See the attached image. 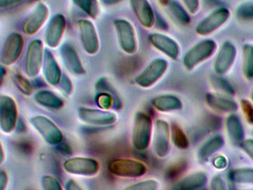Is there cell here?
Here are the masks:
<instances>
[{
  "instance_id": "cell-41",
  "label": "cell",
  "mask_w": 253,
  "mask_h": 190,
  "mask_svg": "<svg viewBox=\"0 0 253 190\" xmlns=\"http://www.w3.org/2000/svg\"><path fill=\"white\" fill-rule=\"evenodd\" d=\"M210 190H227L226 183L220 175L213 177L210 183Z\"/></svg>"
},
{
  "instance_id": "cell-47",
  "label": "cell",
  "mask_w": 253,
  "mask_h": 190,
  "mask_svg": "<svg viewBox=\"0 0 253 190\" xmlns=\"http://www.w3.org/2000/svg\"><path fill=\"white\" fill-rule=\"evenodd\" d=\"M214 165L217 169H223V168L226 167V165H227V161H226L224 157L220 156V157H217V158L214 160Z\"/></svg>"
},
{
  "instance_id": "cell-13",
  "label": "cell",
  "mask_w": 253,
  "mask_h": 190,
  "mask_svg": "<svg viewBox=\"0 0 253 190\" xmlns=\"http://www.w3.org/2000/svg\"><path fill=\"white\" fill-rule=\"evenodd\" d=\"M23 45L24 40L21 34L17 32L10 34L5 40L1 51V64L5 66H10L15 63L23 51Z\"/></svg>"
},
{
  "instance_id": "cell-6",
  "label": "cell",
  "mask_w": 253,
  "mask_h": 190,
  "mask_svg": "<svg viewBox=\"0 0 253 190\" xmlns=\"http://www.w3.org/2000/svg\"><path fill=\"white\" fill-rule=\"evenodd\" d=\"M168 62L162 58L153 59L134 79L136 85L149 89L156 84L167 72Z\"/></svg>"
},
{
  "instance_id": "cell-30",
  "label": "cell",
  "mask_w": 253,
  "mask_h": 190,
  "mask_svg": "<svg viewBox=\"0 0 253 190\" xmlns=\"http://www.w3.org/2000/svg\"><path fill=\"white\" fill-rule=\"evenodd\" d=\"M72 1L92 19H95L98 16L100 7L97 0H72Z\"/></svg>"
},
{
  "instance_id": "cell-42",
  "label": "cell",
  "mask_w": 253,
  "mask_h": 190,
  "mask_svg": "<svg viewBox=\"0 0 253 190\" xmlns=\"http://www.w3.org/2000/svg\"><path fill=\"white\" fill-rule=\"evenodd\" d=\"M240 147L253 161V139L250 138V139L244 140L240 143Z\"/></svg>"
},
{
  "instance_id": "cell-15",
  "label": "cell",
  "mask_w": 253,
  "mask_h": 190,
  "mask_svg": "<svg viewBox=\"0 0 253 190\" xmlns=\"http://www.w3.org/2000/svg\"><path fill=\"white\" fill-rule=\"evenodd\" d=\"M49 15V9L43 2H39L23 22V31L26 35L33 36L41 29Z\"/></svg>"
},
{
  "instance_id": "cell-28",
  "label": "cell",
  "mask_w": 253,
  "mask_h": 190,
  "mask_svg": "<svg viewBox=\"0 0 253 190\" xmlns=\"http://www.w3.org/2000/svg\"><path fill=\"white\" fill-rule=\"evenodd\" d=\"M229 180L240 185H253V168L242 167L232 169L228 173Z\"/></svg>"
},
{
  "instance_id": "cell-22",
  "label": "cell",
  "mask_w": 253,
  "mask_h": 190,
  "mask_svg": "<svg viewBox=\"0 0 253 190\" xmlns=\"http://www.w3.org/2000/svg\"><path fill=\"white\" fill-rule=\"evenodd\" d=\"M205 99L207 105L217 112L233 114L238 108L236 102L220 94H207Z\"/></svg>"
},
{
  "instance_id": "cell-34",
  "label": "cell",
  "mask_w": 253,
  "mask_h": 190,
  "mask_svg": "<svg viewBox=\"0 0 253 190\" xmlns=\"http://www.w3.org/2000/svg\"><path fill=\"white\" fill-rule=\"evenodd\" d=\"M41 187L43 190H66L56 177L50 175H43L41 178Z\"/></svg>"
},
{
  "instance_id": "cell-31",
  "label": "cell",
  "mask_w": 253,
  "mask_h": 190,
  "mask_svg": "<svg viewBox=\"0 0 253 190\" xmlns=\"http://www.w3.org/2000/svg\"><path fill=\"white\" fill-rule=\"evenodd\" d=\"M171 138L174 145L180 149H186L189 147L187 136L178 125L174 124L171 126Z\"/></svg>"
},
{
  "instance_id": "cell-45",
  "label": "cell",
  "mask_w": 253,
  "mask_h": 190,
  "mask_svg": "<svg viewBox=\"0 0 253 190\" xmlns=\"http://www.w3.org/2000/svg\"><path fill=\"white\" fill-rule=\"evenodd\" d=\"M23 1V0H0V7L7 8V7H14Z\"/></svg>"
},
{
  "instance_id": "cell-12",
  "label": "cell",
  "mask_w": 253,
  "mask_h": 190,
  "mask_svg": "<svg viewBox=\"0 0 253 190\" xmlns=\"http://www.w3.org/2000/svg\"><path fill=\"white\" fill-rule=\"evenodd\" d=\"M229 16L230 11L229 9L225 7H218L198 22L195 31L197 34L203 37L210 35L223 26L229 19Z\"/></svg>"
},
{
  "instance_id": "cell-48",
  "label": "cell",
  "mask_w": 253,
  "mask_h": 190,
  "mask_svg": "<svg viewBox=\"0 0 253 190\" xmlns=\"http://www.w3.org/2000/svg\"><path fill=\"white\" fill-rule=\"evenodd\" d=\"M103 2L106 4H113L115 3L119 2V1H122V0H102Z\"/></svg>"
},
{
  "instance_id": "cell-44",
  "label": "cell",
  "mask_w": 253,
  "mask_h": 190,
  "mask_svg": "<svg viewBox=\"0 0 253 190\" xmlns=\"http://www.w3.org/2000/svg\"><path fill=\"white\" fill-rule=\"evenodd\" d=\"M8 184V174L5 171L2 170L0 173V190H6Z\"/></svg>"
},
{
  "instance_id": "cell-38",
  "label": "cell",
  "mask_w": 253,
  "mask_h": 190,
  "mask_svg": "<svg viewBox=\"0 0 253 190\" xmlns=\"http://www.w3.org/2000/svg\"><path fill=\"white\" fill-rule=\"evenodd\" d=\"M241 108L244 116L249 123L253 124V105L250 101L247 99L241 100Z\"/></svg>"
},
{
  "instance_id": "cell-40",
  "label": "cell",
  "mask_w": 253,
  "mask_h": 190,
  "mask_svg": "<svg viewBox=\"0 0 253 190\" xmlns=\"http://www.w3.org/2000/svg\"><path fill=\"white\" fill-rule=\"evenodd\" d=\"M59 86H60V89H61L63 94L67 95V96H69L72 93L73 86H72V81H71L70 79L69 78L68 76L63 75Z\"/></svg>"
},
{
  "instance_id": "cell-35",
  "label": "cell",
  "mask_w": 253,
  "mask_h": 190,
  "mask_svg": "<svg viewBox=\"0 0 253 190\" xmlns=\"http://www.w3.org/2000/svg\"><path fill=\"white\" fill-rule=\"evenodd\" d=\"M212 85L220 92V95H223V93L232 96L235 93L232 86L229 84L227 81H226L224 79H222L221 77H214L212 80Z\"/></svg>"
},
{
  "instance_id": "cell-3",
  "label": "cell",
  "mask_w": 253,
  "mask_h": 190,
  "mask_svg": "<svg viewBox=\"0 0 253 190\" xmlns=\"http://www.w3.org/2000/svg\"><path fill=\"white\" fill-rule=\"evenodd\" d=\"M29 123L49 145H58L63 141V134L61 129L49 117L38 114L31 117Z\"/></svg>"
},
{
  "instance_id": "cell-37",
  "label": "cell",
  "mask_w": 253,
  "mask_h": 190,
  "mask_svg": "<svg viewBox=\"0 0 253 190\" xmlns=\"http://www.w3.org/2000/svg\"><path fill=\"white\" fill-rule=\"evenodd\" d=\"M97 105L102 109L109 110V108L113 105L114 99L108 94H100L97 97Z\"/></svg>"
},
{
  "instance_id": "cell-14",
  "label": "cell",
  "mask_w": 253,
  "mask_h": 190,
  "mask_svg": "<svg viewBox=\"0 0 253 190\" xmlns=\"http://www.w3.org/2000/svg\"><path fill=\"white\" fill-rule=\"evenodd\" d=\"M78 28L83 48L88 54H96L100 49V39L94 24L88 19H80Z\"/></svg>"
},
{
  "instance_id": "cell-1",
  "label": "cell",
  "mask_w": 253,
  "mask_h": 190,
  "mask_svg": "<svg viewBox=\"0 0 253 190\" xmlns=\"http://www.w3.org/2000/svg\"><path fill=\"white\" fill-rule=\"evenodd\" d=\"M154 125L149 114L138 111L134 116L131 132V143L137 151L147 149L152 141Z\"/></svg>"
},
{
  "instance_id": "cell-11",
  "label": "cell",
  "mask_w": 253,
  "mask_h": 190,
  "mask_svg": "<svg viewBox=\"0 0 253 190\" xmlns=\"http://www.w3.org/2000/svg\"><path fill=\"white\" fill-rule=\"evenodd\" d=\"M44 52L41 40L36 39L29 43L25 58V72L30 78L37 77L42 69Z\"/></svg>"
},
{
  "instance_id": "cell-19",
  "label": "cell",
  "mask_w": 253,
  "mask_h": 190,
  "mask_svg": "<svg viewBox=\"0 0 253 190\" xmlns=\"http://www.w3.org/2000/svg\"><path fill=\"white\" fill-rule=\"evenodd\" d=\"M42 71L44 78L48 84L52 86L60 84V80L63 77L61 69L54 55L48 49H45L44 52Z\"/></svg>"
},
{
  "instance_id": "cell-51",
  "label": "cell",
  "mask_w": 253,
  "mask_h": 190,
  "mask_svg": "<svg viewBox=\"0 0 253 190\" xmlns=\"http://www.w3.org/2000/svg\"><path fill=\"white\" fill-rule=\"evenodd\" d=\"M251 99H252V101H253V92H252Z\"/></svg>"
},
{
  "instance_id": "cell-4",
  "label": "cell",
  "mask_w": 253,
  "mask_h": 190,
  "mask_svg": "<svg viewBox=\"0 0 253 190\" xmlns=\"http://www.w3.org/2000/svg\"><path fill=\"white\" fill-rule=\"evenodd\" d=\"M216 48L217 44L214 40L207 39L199 42L191 48L183 56V66L188 71H192L211 56Z\"/></svg>"
},
{
  "instance_id": "cell-33",
  "label": "cell",
  "mask_w": 253,
  "mask_h": 190,
  "mask_svg": "<svg viewBox=\"0 0 253 190\" xmlns=\"http://www.w3.org/2000/svg\"><path fill=\"white\" fill-rule=\"evenodd\" d=\"M159 181L156 179H146L138 181L126 187L124 190H158L160 188Z\"/></svg>"
},
{
  "instance_id": "cell-8",
  "label": "cell",
  "mask_w": 253,
  "mask_h": 190,
  "mask_svg": "<svg viewBox=\"0 0 253 190\" xmlns=\"http://www.w3.org/2000/svg\"><path fill=\"white\" fill-rule=\"evenodd\" d=\"M114 27L123 51L127 54H134L137 50V44L135 29L132 24L126 19H117L114 21Z\"/></svg>"
},
{
  "instance_id": "cell-7",
  "label": "cell",
  "mask_w": 253,
  "mask_h": 190,
  "mask_svg": "<svg viewBox=\"0 0 253 190\" xmlns=\"http://www.w3.org/2000/svg\"><path fill=\"white\" fill-rule=\"evenodd\" d=\"M18 121V108L14 98L6 95L0 96V129L2 133H12Z\"/></svg>"
},
{
  "instance_id": "cell-5",
  "label": "cell",
  "mask_w": 253,
  "mask_h": 190,
  "mask_svg": "<svg viewBox=\"0 0 253 190\" xmlns=\"http://www.w3.org/2000/svg\"><path fill=\"white\" fill-rule=\"evenodd\" d=\"M65 172L75 176L91 178L100 171V163L95 159L86 157H72L63 163Z\"/></svg>"
},
{
  "instance_id": "cell-24",
  "label": "cell",
  "mask_w": 253,
  "mask_h": 190,
  "mask_svg": "<svg viewBox=\"0 0 253 190\" xmlns=\"http://www.w3.org/2000/svg\"><path fill=\"white\" fill-rule=\"evenodd\" d=\"M152 105L157 111L161 112H169L182 108L180 99L172 95H161L155 96L152 100Z\"/></svg>"
},
{
  "instance_id": "cell-32",
  "label": "cell",
  "mask_w": 253,
  "mask_h": 190,
  "mask_svg": "<svg viewBox=\"0 0 253 190\" xmlns=\"http://www.w3.org/2000/svg\"><path fill=\"white\" fill-rule=\"evenodd\" d=\"M169 9L174 19L183 25H188L190 22L189 13L177 1H171L169 4Z\"/></svg>"
},
{
  "instance_id": "cell-27",
  "label": "cell",
  "mask_w": 253,
  "mask_h": 190,
  "mask_svg": "<svg viewBox=\"0 0 253 190\" xmlns=\"http://www.w3.org/2000/svg\"><path fill=\"white\" fill-rule=\"evenodd\" d=\"M224 140L220 135H216L206 141L198 151V158L203 161L210 159L214 153L223 147Z\"/></svg>"
},
{
  "instance_id": "cell-50",
  "label": "cell",
  "mask_w": 253,
  "mask_h": 190,
  "mask_svg": "<svg viewBox=\"0 0 253 190\" xmlns=\"http://www.w3.org/2000/svg\"><path fill=\"white\" fill-rule=\"evenodd\" d=\"M158 1L160 4L163 6L169 5V4L171 2V0H158Z\"/></svg>"
},
{
  "instance_id": "cell-10",
  "label": "cell",
  "mask_w": 253,
  "mask_h": 190,
  "mask_svg": "<svg viewBox=\"0 0 253 190\" xmlns=\"http://www.w3.org/2000/svg\"><path fill=\"white\" fill-rule=\"evenodd\" d=\"M171 129L166 120L158 119L154 125L152 142L155 155L159 158H165L170 151Z\"/></svg>"
},
{
  "instance_id": "cell-18",
  "label": "cell",
  "mask_w": 253,
  "mask_h": 190,
  "mask_svg": "<svg viewBox=\"0 0 253 190\" xmlns=\"http://www.w3.org/2000/svg\"><path fill=\"white\" fill-rule=\"evenodd\" d=\"M149 43L159 51L171 59H177L180 54L178 43L169 36L160 33H152L148 37Z\"/></svg>"
},
{
  "instance_id": "cell-17",
  "label": "cell",
  "mask_w": 253,
  "mask_h": 190,
  "mask_svg": "<svg viewBox=\"0 0 253 190\" xmlns=\"http://www.w3.org/2000/svg\"><path fill=\"white\" fill-rule=\"evenodd\" d=\"M236 53V48L233 43L230 41L224 42L214 60V69L216 74L223 75L229 72L235 62Z\"/></svg>"
},
{
  "instance_id": "cell-20",
  "label": "cell",
  "mask_w": 253,
  "mask_h": 190,
  "mask_svg": "<svg viewBox=\"0 0 253 190\" xmlns=\"http://www.w3.org/2000/svg\"><path fill=\"white\" fill-rule=\"evenodd\" d=\"M131 8L142 26L150 28L155 24V16L149 0H130Z\"/></svg>"
},
{
  "instance_id": "cell-49",
  "label": "cell",
  "mask_w": 253,
  "mask_h": 190,
  "mask_svg": "<svg viewBox=\"0 0 253 190\" xmlns=\"http://www.w3.org/2000/svg\"><path fill=\"white\" fill-rule=\"evenodd\" d=\"M1 164L5 161V153H4L3 144L1 143Z\"/></svg>"
},
{
  "instance_id": "cell-26",
  "label": "cell",
  "mask_w": 253,
  "mask_h": 190,
  "mask_svg": "<svg viewBox=\"0 0 253 190\" xmlns=\"http://www.w3.org/2000/svg\"><path fill=\"white\" fill-rule=\"evenodd\" d=\"M34 99L41 106L51 109H60L64 104L60 96L48 90L38 91L34 96Z\"/></svg>"
},
{
  "instance_id": "cell-16",
  "label": "cell",
  "mask_w": 253,
  "mask_h": 190,
  "mask_svg": "<svg viewBox=\"0 0 253 190\" xmlns=\"http://www.w3.org/2000/svg\"><path fill=\"white\" fill-rule=\"evenodd\" d=\"M66 20L61 13H57L51 18L45 31V43L51 48L58 47L66 31Z\"/></svg>"
},
{
  "instance_id": "cell-21",
  "label": "cell",
  "mask_w": 253,
  "mask_h": 190,
  "mask_svg": "<svg viewBox=\"0 0 253 190\" xmlns=\"http://www.w3.org/2000/svg\"><path fill=\"white\" fill-rule=\"evenodd\" d=\"M60 55L63 64L71 73L75 75H82L85 73L78 53L70 44H64L60 48Z\"/></svg>"
},
{
  "instance_id": "cell-25",
  "label": "cell",
  "mask_w": 253,
  "mask_h": 190,
  "mask_svg": "<svg viewBox=\"0 0 253 190\" xmlns=\"http://www.w3.org/2000/svg\"><path fill=\"white\" fill-rule=\"evenodd\" d=\"M226 132L231 142L239 144L244 141V130L239 117L235 114H230L226 120Z\"/></svg>"
},
{
  "instance_id": "cell-39",
  "label": "cell",
  "mask_w": 253,
  "mask_h": 190,
  "mask_svg": "<svg viewBox=\"0 0 253 190\" xmlns=\"http://www.w3.org/2000/svg\"><path fill=\"white\" fill-rule=\"evenodd\" d=\"M237 12L241 19H251L253 17V4L250 3L241 4Z\"/></svg>"
},
{
  "instance_id": "cell-43",
  "label": "cell",
  "mask_w": 253,
  "mask_h": 190,
  "mask_svg": "<svg viewBox=\"0 0 253 190\" xmlns=\"http://www.w3.org/2000/svg\"><path fill=\"white\" fill-rule=\"evenodd\" d=\"M189 13L195 14L199 10L200 0H181Z\"/></svg>"
},
{
  "instance_id": "cell-36",
  "label": "cell",
  "mask_w": 253,
  "mask_h": 190,
  "mask_svg": "<svg viewBox=\"0 0 253 190\" xmlns=\"http://www.w3.org/2000/svg\"><path fill=\"white\" fill-rule=\"evenodd\" d=\"M14 83L17 85L19 90L21 91L25 95H29L32 93V89L30 83L20 74H15V76H14Z\"/></svg>"
},
{
  "instance_id": "cell-29",
  "label": "cell",
  "mask_w": 253,
  "mask_h": 190,
  "mask_svg": "<svg viewBox=\"0 0 253 190\" xmlns=\"http://www.w3.org/2000/svg\"><path fill=\"white\" fill-rule=\"evenodd\" d=\"M243 73L248 80L253 79V45L246 44L243 49Z\"/></svg>"
},
{
  "instance_id": "cell-46",
  "label": "cell",
  "mask_w": 253,
  "mask_h": 190,
  "mask_svg": "<svg viewBox=\"0 0 253 190\" xmlns=\"http://www.w3.org/2000/svg\"><path fill=\"white\" fill-rule=\"evenodd\" d=\"M66 190H84L76 181L69 180L66 184Z\"/></svg>"
},
{
  "instance_id": "cell-2",
  "label": "cell",
  "mask_w": 253,
  "mask_h": 190,
  "mask_svg": "<svg viewBox=\"0 0 253 190\" xmlns=\"http://www.w3.org/2000/svg\"><path fill=\"white\" fill-rule=\"evenodd\" d=\"M108 170L115 176L124 178H140L147 172V166L143 162L129 158H118L108 163Z\"/></svg>"
},
{
  "instance_id": "cell-9",
  "label": "cell",
  "mask_w": 253,
  "mask_h": 190,
  "mask_svg": "<svg viewBox=\"0 0 253 190\" xmlns=\"http://www.w3.org/2000/svg\"><path fill=\"white\" fill-rule=\"evenodd\" d=\"M78 114L82 123L89 126H112L118 120V115L115 112L102 108L81 107L78 109Z\"/></svg>"
},
{
  "instance_id": "cell-23",
  "label": "cell",
  "mask_w": 253,
  "mask_h": 190,
  "mask_svg": "<svg viewBox=\"0 0 253 190\" xmlns=\"http://www.w3.org/2000/svg\"><path fill=\"white\" fill-rule=\"evenodd\" d=\"M207 174L204 172H193L179 180L172 190H200L207 184Z\"/></svg>"
}]
</instances>
